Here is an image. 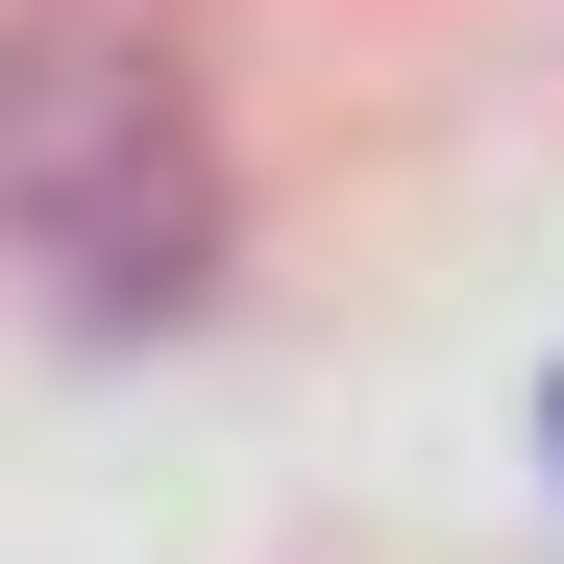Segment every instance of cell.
Listing matches in <instances>:
<instances>
[{"label": "cell", "mask_w": 564, "mask_h": 564, "mask_svg": "<svg viewBox=\"0 0 564 564\" xmlns=\"http://www.w3.org/2000/svg\"><path fill=\"white\" fill-rule=\"evenodd\" d=\"M0 221L99 319L221 270V25L197 0H0Z\"/></svg>", "instance_id": "cell-1"}, {"label": "cell", "mask_w": 564, "mask_h": 564, "mask_svg": "<svg viewBox=\"0 0 564 564\" xmlns=\"http://www.w3.org/2000/svg\"><path fill=\"white\" fill-rule=\"evenodd\" d=\"M540 442H564V368H540Z\"/></svg>", "instance_id": "cell-2"}]
</instances>
